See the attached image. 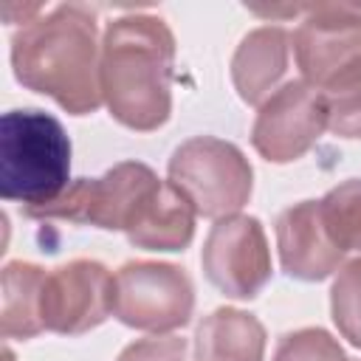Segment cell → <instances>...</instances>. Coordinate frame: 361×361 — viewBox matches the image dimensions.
Masks as SVG:
<instances>
[{"mask_svg":"<svg viewBox=\"0 0 361 361\" xmlns=\"http://www.w3.org/2000/svg\"><path fill=\"white\" fill-rule=\"evenodd\" d=\"M200 265L206 279L228 299H254L271 279V248L262 223L251 214L214 220Z\"/></svg>","mask_w":361,"mask_h":361,"instance_id":"8","label":"cell"},{"mask_svg":"<svg viewBox=\"0 0 361 361\" xmlns=\"http://www.w3.org/2000/svg\"><path fill=\"white\" fill-rule=\"evenodd\" d=\"M99 65L96 14L82 3L42 11L11 37L14 79L34 93L51 96L71 116H87L104 104Z\"/></svg>","mask_w":361,"mask_h":361,"instance_id":"1","label":"cell"},{"mask_svg":"<svg viewBox=\"0 0 361 361\" xmlns=\"http://www.w3.org/2000/svg\"><path fill=\"white\" fill-rule=\"evenodd\" d=\"M169 183L192 203L197 217L240 214L254 189V169L243 149L217 135H195L169 158Z\"/></svg>","mask_w":361,"mask_h":361,"instance_id":"5","label":"cell"},{"mask_svg":"<svg viewBox=\"0 0 361 361\" xmlns=\"http://www.w3.org/2000/svg\"><path fill=\"white\" fill-rule=\"evenodd\" d=\"M330 316L341 338L361 347V257L344 262L336 271L330 288Z\"/></svg>","mask_w":361,"mask_h":361,"instance_id":"17","label":"cell"},{"mask_svg":"<svg viewBox=\"0 0 361 361\" xmlns=\"http://www.w3.org/2000/svg\"><path fill=\"white\" fill-rule=\"evenodd\" d=\"M3 361H14V355H11V350H3Z\"/></svg>","mask_w":361,"mask_h":361,"instance_id":"20","label":"cell"},{"mask_svg":"<svg viewBox=\"0 0 361 361\" xmlns=\"http://www.w3.org/2000/svg\"><path fill=\"white\" fill-rule=\"evenodd\" d=\"M276 251L279 265L290 279L319 282L333 276L344 265V251L330 240L319 200H302L279 212L276 217Z\"/></svg>","mask_w":361,"mask_h":361,"instance_id":"11","label":"cell"},{"mask_svg":"<svg viewBox=\"0 0 361 361\" xmlns=\"http://www.w3.org/2000/svg\"><path fill=\"white\" fill-rule=\"evenodd\" d=\"M322 223L338 251H361V178L341 180L319 200Z\"/></svg>","mask_w":361,"mask_h":361,"instance_id":"16","label":"cell"},{"mask_svg":"<svg viewBox=\"0 0 361 361\" xmlns=\"http://www.w3.org/2000/svg\"><path fill=\"white\" fill-rule=\"evenodd\" d=\"M290 62V34L282 25L248 31L231 56V82L245 104L259 107L282 85Z\"/></svg>","mask_w":361,"mask_h":361,"instance_id":"12","label":"cell"},{"mask_svg":"<svg viewBox=\"0 0 361 361\" xmlns=\"http://www.w3.org/2000/svg\"><path fill=\"white\" fill-rule=\"evenodd\" d=\"M192 310V279L172 262L133 259L113 274V316L133 330L166 336L189 324Z\"/></svg>","mask_w":361,"mask_h":361,"instance_id":"7","label":"cell"},{"mask_svg":"<svg viewBox=\"0 0 361 361\" xmlns=\"http://www.w3.org/2000/svg\"><path fill=\"white\" fill-rule=\"evenodd\" d=\"M262 355L265 327L257 316L240 307H217L197 324V361H262Z\"/></svg>","mask_w":361,"mask_h":361,"instance_id":"14","label":"cell"},{"mask_svg":"<svg viewBox=\"0 0 361 361\" xmlns=\"http://www.w3.org/2000/svg\"><path fill=\"white\" fill-rule=\"evenodd\" d=\"M195 217L192 203L169 180H161L124 234L144 251H183L195 237Z\"/></svg>","mask_w":361,"mask_h":361,"instance_id":"13","label":"cell"},{"mask_svg":"<svg viewBox=\"0 0 361 361\" xmlns=\"http://www.w3.org/2000/svg\"><path fill=\"white\" fill-rule=\"evenodd\" d=\"M175 37L155 14H124L102 34V102L110 116L135 130L152 133L172 113Z\"/></svg>","mask_w":361,"mask_h":361,"instance_id":"2","label":"cell"},{"mask_svg":"<svg viewBox=\"0 0 361 361\" xmlns=\"http://www.w3.org/2000/svg\"><path fill=\"white\" fill-rule=\"evenodd\" d=\"M113 313V274L96 259H71L48 271L42 324L59 336H82Z\"/></svg>","mask_w":361,"mask_h":361,"instance_id":"10","label":"cell"},{"mask_svg":"<svg viewBox=\"0 0 361 361\" xmlns=\"http://www.w3.org/2000/svg\"><path fill=\"white\" fill-rule=\"evenodd\" d=\"M48 271L34 262H6L3 268V310L0 327L6 338H34L42 324V288Z\"/></svg>","mask_w":361,"mask_h":361,"instance_id":"15","label":"cell"},{"mask_svg":"<svg viewBox=\"0 0 361 361\" xmlns=\"http://www.w3.org/2000/svg\"><path fill=\"white\" fill-rule=\"evenodd\" d=\"M290 48L302 82L327 102V130L361 138V8L344 3L305 6Z\"/></svg>","mask_w":361,"mask_h":361,"instance_id":"3","label":"cell"},{"mask_svg":"<svg viewBox=\"0 0 361 361\" xmlns=\"http://www.w3.org/2000/svg\"><path fill=\"white\" fill-rule=\"evenodd\" d=\"M71 186V138L45 110H8L0 121V195L23 212L54 203Z\"/></svg>","mask_w":361,"mask_h":361,"instance_id":"4","label":"cell"},{"mask_svg":"<svg viewBox=\"0 0 361 361\" xmlns=\"http://www.w3.org/2000/svg\"><path fill=\"white\" fill-rule=\"evenodd\" d=\"M327 121L324 96L307 82L293 79L259 104L251 127V144L265 161L290 164L322 138Z\"/></svg>","mask_w":361,"mask_h":361,"instance_id":"9","label":"cell"},{"mask_svg":"<svg viewBox=\"0 0 361 361\" xmlns=\"http://www.w3.org/2000/svg\"><path fill=\"white\" fill-rule=\"evenodd\" d=\"M271 361H344V350L327 330L302 327L279 338Z\"/></svg>","mask_w":361,"mask_h":361,"instance_id":"18","label":"cell"},{"mask_svg":"<svg viewBox=\"0 0 361 361\" xmlns=\"http://www.w3.org/2000/svg\"><path fill=\"white\" fill-rule=\"evenodd\" d=\"M116 361H186V338L180 336H149L127 344Z\"/></svg>","mask_w":361,"mask_h":361,"instance_id":"19","label":"cell"},{"mask_svg":"<svg viewBox=\"0 0 361 361\" xmlns=\"http://www.w3.org/2000/svg\"><path fill=\"white\" fill-rule=\"evenodd\" d=\"M161 186V178L141 161H121L99 178H76L71 186L48 206L23 212L34 220H65L79 226H96L104 231H127L147 203V197Z\"/></svg>","mask_w":361,"mask_h":361,"instance_id":"6","label":"cell"},{"mask_svg":"<svg viewBox=\"0 0 361 361\" xmlns=\"http://www.w3.org/2000/svg\"><path fill=\"white\" fill-rule=\"evenodd\" d=\"M344 361H358V358H344Z\"/></svg>","mask_w":361,"mask_h":361,"instance_id":"21","label":"cell"}]
</instances>
